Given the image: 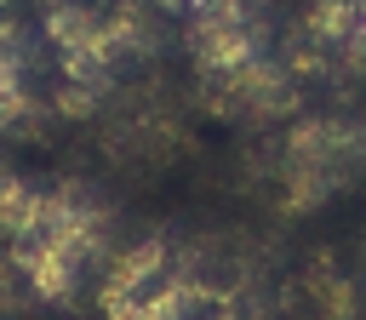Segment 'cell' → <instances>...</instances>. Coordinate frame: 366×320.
Segmentation results:
<instances>
[{
    "label": "cell",
    "mask_w": 366,
    "mask_h": 320,
    "mask_svg": "<svg viewBox=\"0 0 366 320\" xmlns=\"http://www.w3.org/2000/svg\"><path fill=\"white\" fill-rule=\"evenodd\" d=\"M183 46L194 74H223L234 63H252L263 51H274V17L252 11V6H200L183 17Z\"/></svg>",
    "instance_id": "cell-3"
},
{
    "label": "cell",
    "mask_w": 366,
    "mask_h": 320,
    "mask_svg": "<svg viewBox=\"0 0 366 320\" xmlns=\"http://www.w3.org/2000/svg\"><path fill=\"white\" fill-rule=\"evenodd\" d=\"M355 177H366V120L360 114H297L269 154V189L286 217L320 211Z\"/></svg>",
    "instance_id": "cell-1"
},
{
    "label": "cell",
    "mask_w": 366,
    "mask_h": 320,
    "mask_svg": "<svg viewBox=\"0 0 366 320\" xmlns=\"http://www.w3.org/2000/svg\"><path fill=\"white\" fill-rule=\"evenodd\" d=\"M194 86H200V103L234 126H274V120H297V109H303V80H297L286 46H274L252 63H234L223 74H194Z\"/></svg>",
    "instance_id": "cell-2"
}]
</instances>
